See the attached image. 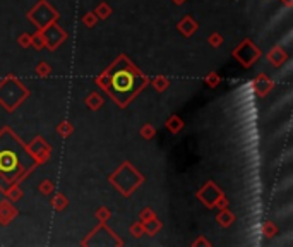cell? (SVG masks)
<instances>
[{
  "label": "cell",
  "mask_w": 293,
  "mask_h": 247,
  "mask_svg": "<svg viewBox=\"0 0 293 247\" xmlns=\"http://www.w3.org/2000/svg\"><path fill=\"white\" fill-rule=\"evenodd\" d=\"M93 242H95V246L96 244L98 246L100 244L101 246H115V247L124 246V241H122L113 230H110V228L107 227V223H103V221H100V223H98L96 227L82 239L81 246H93Z\"/></svg>",
  "instance_id": "6"
},
{
  "label": "cell",
  "mask_w": 293,
  "mask_h": 247,
  "mask_svg": "<svg viewBox=\"0 0 293 247\" xmlns=\"http://www.w3.org/2000/svg\"><path fill=\"white\" fill-rule=\"evenodd\" d=\"M129 232H130V235H132L134 239H141L144 235V223L141 220L139 221H134V223L130 225Z\"/></svg>",
  "instance_id": "32"
},
{
  "label": "cell",
  "mask_w": 293,
  "mask_h": 247,
  "mask_svg": "<svg viewBox=\"0 0 293 247\" xmlns=\"http://www.w3.org/2000/svg\"><path fill=\"white\" fill-rule=\"evenodd\" d=\"M17 214H19V210L14 206L12 201H9V199L0 201V225H3V227L10 225Z\"/></svg>",
  "instance_id": "12"
},
{
  "label": "cell",
  "mask_w": 293,
  "mask_h": 247,
  "mask_svg": "<svg viewBox=\"0 0 293 247\" xmlns=\"http://www.w3.org/2000/svg\"><path fill=\"white\" fill-rule=\"evenodd\" d=\"M31 46L35 50H43L45 48V38H43L41 31L36 30L35 35H31Z\"/></svg>",
  "instance_id": "30"
},
{
  "label": "cell",
  "mask_w": 293,
  "mask_h": 247,
  "mask_svg": "<svg viewBox=\"0 0 293 247\" xmlns=\"http://www.w3.org/2000/svg\"><path fill=\"white\" fill-rule=\"evenodd\" d=\"M98 21H100V19H98L96 14L93 12V10H91V12H86L84 16L81 17L82 26H86V28H95L96 24H98Z\"/></svg>",
  "instance_id": "31"
},
{
  "label": "cell",
  "mask_w": 293,
  "mask_h": 247,
  "mask_svg": "<svg viewBox=\"0 0 293 247\" xmlns=\"http://www.w3.org/2000/svg\"><path fill=\"white\" fill-rule=\"evenodd\" d=\"M262 52L251 38H245L242 43H238V46H235L233 52H231V57L240 64L244 69H251L256 62L260 59Z\"/></svg>",
  "instance_id": "8"
},
{
  "label": "cell",
  "mask_w": 293,
  "mask_h": 247,
  "mask_svg": "<svg viewBox=\"0 0 293 247\" xmlns=\"http://www.w3.org/2000/svg\"><path fill=\"white\" fill-rule=\"evenodd\" d=\"M161 228H163V221L158 216L149 221H144V235H147V237H154L156 234H160Z\"/></svg>",
  "instance_id": "17"
},
{
  "label": "cell",
  "mask_w": 293,
  "mask_h": 247,
  "mask_svg": "<svg viewBox=\"0 0 293 247\" xmlns=\"http://www.w3.org/2000/svg\"><path fill=\"white\" fill-rule=\"evenodd\" d=\"M59 17H60V14L57 12L46 0H38V3L28 12V21L33 23V26H35L36 30H43V28L48 26V24L59 21Z\"/></svg>",
  "instance_id": "7"
},
{
  "label": "cell",
  "mask_w": 293,
  "mask_h": 247,
  "mask_svg": "<svg viewBox=\"0 0 293 247\" xmlns=\"http://www.w3.org/2000/svg\"><path fill=\"white\" fill-rule=\"evenodd\" d=\"M95 216H96L98 221H103V223H107V221L111 218V210L108 206H100V208H96Z\"/></svg>",
  "instance_id": "28"
},
{
  "label": "cell",
  "mask_w": 293,
  "mask_h": 247,
  "mask_svg": "<svg viewBox=\"0 0 293 247\" xmlns=\"http://www.w3.org/2000/svg\"><path fill=\"white\" fill-rule=\"evenodd\" d=\"M139 134H141V138H143V139H146V141H151V139L156 136V127H154L153 124H144L143 127H141Z\"/></svg>",
  "instance_id": "27"
},
{
  "label": "cell",
  "mask_w": 293,
  "mask_h": 247,
  "mask_svg": "<svg viewBox=\"0 0 293 247\" xmlns=\"http://www.w3.org/2000/svg\"><path fill=\"white\" fill-rule=\"evenodd\" d=\"M267 60H269V64L273 67L280 69V67L288 60V52L283 48V46L276 45V46H273L269 52H267Z\"/></svg>",
  "instance_id": "14"
},
{
  "label": "cell",
  "mask_w": 293,
  "mask_h": 247,
  "mask_svg": "<svg viewBox=\"0 0 293 247\" xmlns=\"http://www.w3.org/2000/svg\"><path fill=\"white\" fill-rule=\"evenodd\" d=\"M103 103H105V98L100 95L98 91H91L88 96L84 98V105L88 106L91 112H98V110L103 106Z\"/></svg>",
  "instance_id": "16"
},
{
  "label": "cell",
  "mask_w": 293,
  "mask_h": 247,
  "mask_svg": "<svg viewBox=\"0 0 293 247\" xmlns=\"http://www.w3.org/2000/svg\"><path fill=\"white\" fill-rule=\"evenodd\" d=\"M235 220H237V216H235L228 208H221V210L218 211V214H216V221H218V225L221 228L231 227V225L235 223Z\"/></svg>",
  "instance_id": "15"
},
{
  "label": "cell",
  "mask_w": 293,
  "mask_h": 247,
  "mask_svg": "<svg viewBox=\"0 0 293 247\" xmlns=\"http://www.w3.org/2000/svg\"><path fill=\"white\" fill-rule=\"evenodd\" d=\"M260 230H262L264 237L274 239L278 235V232H280V228L276 227V223H274V221H264L262 227H260Z\"/></svg>",
  "instance_id": "23"
},
{
  "label": "cell",
  "mask_w": 293,
  "mask_h": 247,
  "mask_svg": "<svg viewBox=\"0 0 293 247\" xmlns=\"http://www.w3.org/2000/svg\"><path fill=\"white\" fill-rule=\"evenodd\" d=\"M50 206L53 208L55 211H64L65 208L69 206V198L64 194V192H53L52 199H50Z\"/></svg>",
  "instance_id": "19"
},
{
  "label": "cell",
  "mask_w": 293,
  "mask_h": 247,
  "mask_svg": "<svg viewBox=\"0 0 293 247\" xmlns=\"http://www.w3.org/2000/svg\"><path fill=\"white\" fill-rule=\"evenodd\" d=\"M183 120L180 119L179 115H172V117H168L166 119V122H165V127H166V131H170L172 134H179L180 131L183 129Z\"/></svg>",
  "instance_id": "20"
},
{
  "label": "cell",
  "mask_w": 293,
  "mask_h": 247,
  "mask_svg": "<svg viewBox=\"0 0 293 247\" xmlns=\"http://www.w3.org/2000/svg\"><path fill=\"white\" fill-rule=\"evenodd\" d=\"M35 74L38 77H48L50 74H52V66H50V64H46L45 60H41V62L36 64Z\"/></svg>",
  "instance_id": "26"
},
{
  "label": "cell",
  "mask_w": 293,
  "mask_h": 247,
  "mask_svg": "<svg viewBox=\"0 0 293 247\" xmlns=\"http://www.w3.org/2000/svg\"><path fill=\"white\" fill-rule=\"evenodd\" d=\"M153 218H156V213H154L151 208H143V210L139 211V220L143 221H149V220H153Z\"/></svg>",
  "instance_id": "34"
},
{
  "label": "cell",
  "mask_w": 293,
  "mask_h": 247,
  "mask_svg": "<svg viewBox=\"0 0 293 247\" xmlns=\"http://www.w3.org/2000/svg\"><path fill=\"white\" fill-rule=\"evenodd\" d=\"M192 246L194 247H211V241H208L204 235H199V237L192 242Z\"/></svg>",
  "instance_id": "36"
},
{
  "label": "cell",
  "mask_w": 293,
  "mask_h": 247,
  "mask_svg": "<svg viewBox=\"0 0 293 247\" xmlns=\"http://www.w3.org/2000/svg\"><path fill=\"white\" fill-rule=\"evenodd\" d=\"M144 180L146 177L130 162H124L113 174L108 175V182L111 184V187L124 198H130L134 191L144 184Z\"/></svg>",
  "instance_id": "3"
},
{
  "label": "cell",
  "mask_w": 293,
  "mask_h": 247,
  "mask_svg": "<svg viewBox=\"0 0 293 247\" xmlns=\"http://www.w3.org/2000/svg\"><path fill=\"white\" fill-rule=\"evenodd\" d=\"M273 88H274V81L266 72H259L256 76V79L252 81V89H254V93L259 98H266L273 91Z\"/></svg>",
  "instance_id": "11"
},
{
  "label": "cell",
  "mask_w": 293,
  "mask_h": 247,
  "mask_svg": "<svg viewBox=\"0 0 293 247\" xmlns=\"http://www.w3.org/2000/svg\"><path fill=\"white\" fill-rule=\"evenodd\" d=\"M204 82L209 86V88H218V84H221V76H220L216 71H211V72L206 74Z\"/></svg>",
  "instance_id": "29"
},
{
  "label": "cell",
  "mask_w": 293,
  "mask_h": 247,
  "mask_svg": "<svg viewBox=\"0 0 293 247\" xmlns=\"http://www.w3.org/2000/svg\"><path fill=\"white\" fill-rule=\"evenodd\" d=\"M38 165L26 151V142L9 127H0V192L21 184Z\"/></svg>",
  "instance_id": "2"
},
{
  "label": "cell",
  "mask_w": 293,
  "mask_h": 247,
  "mask_svg": "<svg viewBox=\"0 0 293 247\" xmlns=\"http://www.w3.org/2000/svg\"><path fill=\"white\" fill-rule=\"evenodd\" d=\"M38 191H39V194H43V196H52L53 192H55V184H53V180H50V178H45V180L39 182Z\"/></svg>",
  "instance_id": "25"
},
{
  "label": "cell",
  "mask_w": 293,
  "mask_h": 247,
  "mask_svg": "<svg viewBox=\"0 0 293 247\" xmlns=\"http://www.w3.org/2000/svg\"><path fill=\"white\" fill-rule=\"evenodd\" d=\"M72 132H74V125H72V122H69V120H62V122L57 124V134L60 138H69Z\"/></svg>",
  "instance_id": "24"
},
{
  "label": "cell",
  "mask_w": 293,
  "mask_h": 247,
  "mask_svg": "<svg viewBox=\"0 0 293 247\" xmlns=\"http://www.w3.org/2000/svg\"><path fill=\"white\" fill-rule=\"evenodd\" d=\"M93 12L96 14L98 19H101V21H103V19H108V17L111 16V5H110L108 2H100V3L96 5V9L93 10Z\"/></svg>",
  "instance_id": "22"
},
{
  "label": "cell",
  "mask_w": 293,
  "mask_h": 247,
  "mask_svg": "<svg viewBox=\"0 0 293 247\" xmlns=\"http://www.w3.org/2000/svg\"><path fill=\"white\" fill-rule=\"evenodd\" d=\"M173 3H175V5H183V3L187 2V0H172Z\"/></svg>",
  "instance_id": "38"
},
{
  "label": "cell",
  "mask_w": 293,
  "mask_h": 247,
  "mask_svg": "<svg viewBox=\"0 0 293 247\" xmlns=\"http://www.w3.org/2000/svg\"><path fill=\"white\" fill-rule=\"evenodd\" d=\"M39 31H41L43 38H45V48L50 50V52H55V50L59 48L60 45H64L69 38L67 31H65L64 28H60V24L57 23V21L48 24V26H45Z\"/></svg>",
  "instance_id": "9"
},
{
  "label": "cell",
  "mask_w": 293,
  "mask_h": 247,
  "mask_svg": "<svg viewBox=\"0 0 293 247\" xmlns=\"http://www.w3.org/2000/svg\"><path fill=\"white\" fill-rule=\"evenodd\" d=\"M26 151L30 153V156L39 167V165H45L52 156V144L46 142V139H43L41 136H36L33 141L26 144Z\"/></svg>",
  "instance_id": "10"
},
{
  "label": "cell",
  "mask_w": 293,
  "mask_h": 247,
  "mask_svg": "<svg viewBox=\"0 0 293 247\" xmlns=\"http://www.w3.org/2000/svg\"><path fill=\"white\" fill-rule=\"evenodd\" d=\"M95 84L101 88L118 108H127L139 96L141 91L149 86V77L129 59L118 55L107 69L95 77Z\"/></svg>",
  "instance_id": "1"
},
{
  "label": "cell",
  "mask_w": 293,
  "mask_h": 247,
  "mask_svg": "<svg viewBox=\"0 0 293 247\" xmlns=\"http://www.w3.org/2000/svg\"><path fill=\"white\" fill-rule=\"evenodd\" d=\"M2 194L5 196V199H9V201L16 203V201H19V199L24 196V191L21 189V184H10L9 187H7L5 191L2 192Z\"/></svg>",
  "instance_id": "18"
},
{
  "label": "cell",
  "mask_w": 293,
  "mask_h": 247,
  "mask_svg": "<svg viewBox=\"0 0 293 247\" xmlns=\"http://www.w3.org/2000/svg\"><path fill=\"white\" fill-rule=\"evenodd\" d=\"M17 43H19V46H23V48H30L31 46V35L30 33H21L19 36H17Z\"/></svg>",
  "instance_id": "35"
},
{
  "label": "cell",
  "mask_w": 293,
  "mask_h": 247,
  "mask_svg": "<svg viewBox=\"0 0 293 247\" xmlns=\"http://www.w3.org/2000/svg\"><path fill=\"white\" fill-rule=\"evenodd\" d=\"M177 30H179V33L182 35V36L190 38L195 31L199 30V23L192 16H183L182 19L179 21V24H177Z\"/></svg>",
  "instance_id": "13"
},
{
  "label": "cell",
  "mask_w": 293,
  "mask_h": 247,
  "mask_svg": "<svg viewBox=\"0 0 293 247\" xmlns=\"http://www.w3.org/2000/svg\"><path fill=\"white\" fill-rule=\"evenodd\" d=\"M283 5H287V7H293V0H280Z\"/></svg>",
  "instance_id": "37"
},
{
  "label": "cell",
  "mask_w": 293,
  "mask_h": 247,
  "mask_svg": "<svg viewBox=\"0 0 293 247\" xmlns=\"http://www.w3.org/2000/svg\"><path fill=\"white\" fill-rule=\"evenodd\" d=\"M149 84L153 86L154 91L163 93L170 88V79L166 76H156V77H153V79H149Z\"/></svg>",
  "instance_id": "21"
},
{
  "label": "cell",
  "mask_w": 293,
  "mask_h": 247,
  "mask_svg": "<svg viewBox=\"0 0 293 247\" xmlns=\"http://www.w3.org/2000/svg\"><path fill=\"white\" fill-rule=\"evenodd\" d=\"M195 198L202 203L206 208L209 210H221V208H228V199L226 196L223 194V191L218 187L215 180H208L197 192H195Z\"/></svg>",
  "instance_id": "5"
},
{
  "label": "cell",
  "mask_w": 293,
  "mask_h": 247,
  "mask_svg": "<svg viewBox=\"0 0 293 247\" xmlns=\"http://www.w3.org/2000/svg\"><path fill=\"white\" fill-rule=\"evenodd\" d=\"M28 98H30V89L14 74L0 79V105L5 108V112H16Z\"/></svg>",
  "instance_id": "4"
},
{
  "label": "cell",
  "mask_w": 293,
  "mask_h": 247,
  "mask_svg": "<svg viewBox=\"0 0 293 247\" xmlns=\"http://www.w3.org/2000/svg\"><path fill=\"white\" fill-rule=\"evenodd\" d=\"M208 43L213 46V48H220V46L225 43V38H223L221 33H218V31H215V33H211L208 36Z\"/></svg>",
  "instance_id": "33"
}]
</instances>
